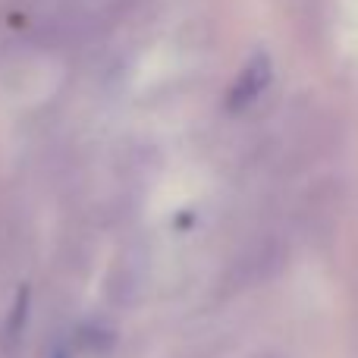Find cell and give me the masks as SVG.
Listing matches in <instances>:
<instances>
[{
    "label": "cell",
    "instance_id": "obj_1",
    "mask_svg": "<svg viewBox=\"0 0 358 358\" xmlns=\"http://www.w3.org/2000/svg\"><path fill=\"white\" fill-rule=\"evenodd\" d=\"M286 264V245L280 236H261L245 248L239 261L233 264V283H239V289L245 286H258L264 280L277 277Z\"/></svg>",
    "mask_w": 358,
    "mask_h": 358
},
{
    "label": "cell",
    "instance_id": "obj_2",
    "mask_svg": "<svg viewBox=\"0 0 358 358\" xmlns=\"http://www.w3.org/2000/svg\"><path fill=\"white\" fill-rule=\"evenodd\" d=\"M271 82H273V60H271V54H267V50H255V54L242 63V69L236 73L233 85H229L227 110L229 113L248 110V107H252L255 101H258L261 94L271 88Z\"/></svg>",
    "mask_w": 358,
    "mask_h": 358
},
{
    "label": "cell",
    "instance_id": "obj_3",
    "mask_svg": "<svg viewBox=\"0 0 358 358\" xmlns=\"http://www.w3.org/2000/svg\"><path fill=\"white\" fill-rule=\"evenodd\" d=\"M255 358H286V355H280V352H261V355H255Z\"/></svg>",
    "mask_w": 358,
    "mask_h": 358
}]
</instances>
